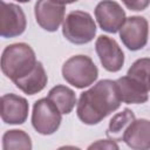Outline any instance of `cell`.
I'll list each match as a JSON object with an SVG mask.
<instances>
[{"label":"cell","instance_id":"1","mask_svg":"<svg viewBox=\"0 0 150 150\" xmlns=\"http://www.w3.org/2000/svg\"><path fill=\"white\" fill-rule=\"evenodd\" d=\"M121 102L115 81L101 80L80 95L76 114L82 123L94 125L117 110Z\"/></svg>","mask_w":150,"mask_h":150},{"label":"cell","instance_id":"2","mask_svg":"<svg viewBox=\"0 0 150 150\" xmlns=\"http://www.w3.org/2000/svg\"><path fill=\"white\" fill-rule=\"evenodd\" d=\"M36 56L32 47L25 42L7 46L1 55V71L11 81L27 75L36 64Z\"/></svg>","mask_w":150,"mask_h":150},{"label":"cell","instance_id":"3","mask_svg":"<svg viewBox=\"0 0 150 150\" xmlns=\"http://www.w3.org/2000/svg\"><path fill=\"white\" fill-rule=\"evenodd\" d=\"M63 79L75 88L82 89L91 86L98 76V69L87 55H74L62 66Z\"/></svg>","mask_w":150,"mask_h":150},{"label":"cell","instance_id":"4","mask_svg":"<svg viewBox=\"0 0 150 150\" xmlns=\"http://www.w3.org/2000/svg\"><path fill=\"white\" fill-rule=\"evenodd\" d=\"M62 34L74 45H84L95 38L96 23L88 12L71 11L63 20Z\"/></svg>","mask_w":150,"mask_h":150},{"label":"cell","instance_id":"5","mask_svg":"<svg viewBox=\"0 0 150 150\" xmlns=\"http://www.w3.org/2000/svg\"><path fill=\"white\" fill-rule=\"evenodd\" d=\"M62 122V112L48 98H40L33 105L32 125L41 135L54 134Z\"/></svg>","mask_w":150,"mask_h":150},{"label":"cell","instance_id":"6","mask_svg":"<svg viewBox=\"0 0 150 150\" xmlns=\"http://www.w3.org/2000/svg\"><path fill=\"white\" fill-rule=\"evenodd\" d=\"M123 45L129 50H139L148 42L149 23L143 16L127 18L118 30Z\"/></svg>","mask_w":150,"mask_h":150},{"label":"cell","instance_id":"7","mask_svg":"<svg viewBox=\"0 0 150 150\" xmlns=\"http://www.w3.org/2000/svg\"><path fill=\"white\" fill-rule=\"evenodd\" d=\"M27 26L26 15L22 8L15 4L1 1L0 11V35L5 39L21 35Z\"/></svg>","mask_w":150,"mask_h":150},{"label":"cell","instance_id":"8","mask_svg":"<svg viewBox=\"0 0 150 150\" xmlns=\"http://www.w3.org/2000/svg\"><path fill=\"white\" fill-rule=\"evenodd\" d=\"M95 18L102 30L117 33L125 21V12L114 0H102L95 7Z\"/></svg>","mask_w":150,"mask_h":150},{"label":"cell","instance_id":"9","mask_svg":"<svg viewBox=\"0 0 150 150\" xmlns=\"http://www.w3.org/2000/svg\"><path fill=\"white\" fill-rule=\"evenodd\" d=\"M95 49L105 70L116 73L122 69L124 64V53L112 38L100 35L96 39Z\"/></svg>","mask_w":150,"mask_h":150},{"label":"cell","instance_id":"10","mask_svg":"<svg viewBox=\"0 0 150 150\" xmlns=\"http://www.w3.org/2000/svg\"><path fill=\"white\" fill-rule=\"evenodd\" d=\"M64 5L52 0H38L34 7L38 25L47 32H56L64 20Z\"/></svg>","mask_w":150,"mask_h":150},{"label":"cell","instance_id":"11","mask_svg":"<svg viewBox=\"0 0 150 150\" xmlns=\"http://www.w3.org/2000/svg\"><path fill=\"white\" fill-rule=\"evenodd\" d=\"M29 105L25 97L5 94L1 97V120L7 124H22L28 117Z\"/></svg>","mask_w":150,"mask_h":150},{"label":"cell","instance_id":"12","mask_svg":"<svg viewBox=\"0 0 150 150\" xmlns=\"http://www.w3.org/2000/svg\"><path fill=\"white\" fill-rule=\"evenodd\" d=\"M115 83L121 101L127 104H142L149 98L145 86L129 75L117 79Z\"/></svg>","mask_w":150,"mask_h":150},{"label":"cell","instance_id":"13","mask_svg":"<svg viewBox=\"0 0 150 150\" xmlns=\"http://www.w3.org/2000/svg\"><path fill=\"white\" fill-rule=\"evenodd\" d=\"M123 141L134 150L150 149V121L145 118H135L127 129Z\"/></svg>","mask_w":150,"mask_h":150},{"label":"cell","instance_id":"14","mask_svg":"<svg viewBox=\"0 0 150 150\" xmlns=\"http://www.w3.org/2000/svg\"><path fill=\"white\" fill-rule=\"evenodd\" d=\"M48 77L45 67L41 62H36L35 67L27 75L14 81V84L27 95H35L40 93L47 84Z\"/></svg>","mask_w":150,"mask_h":150},{"label":"cell","instance_id":"15","mask_svg":"<svg viewBox=\"0 0 150 150\" xmlns=\"http://www.w3.org/2000/svg\"><path fill=\"white\" fill-rule=\"evenodd\" d=\"M135 118H136L135 114L128 108L123 109L120 112H116L109 121V125H108V129L105 132L107 137L115 142L123 141L127 129L135 121Z\"/></svg>","mask_w":150,"mask_h":150},{"label":"cell","instance_id":"16","mask_svg":"<svg viewBox=\"0 0 150 150\" xmlns=\"http://www.w3.org/2000/svg\"><path fill=\"white\" fill-rule=\"evenodd\" d=\"M47 97L64 115L70 114L71 110L77 104V102H76V95H75L74 90L70 89L67 86H63V84H57V86L53 87L49 90Z\"/></svg>","mask_w":150,"mask_h":150},{"label":"cell","instance_id":"17","mask_svg":"<svg viewBox=\"0 0 150 150\" xmlns=\"http://www.w3.org/2000/svg\"><path fill=\"white\" fill-rule=\"evenodd\" d=\"M33 148L30 137L23 130L12 129L2 136V149L4 150H30Z\"/></svg>","mask_w":150,"mask_h":150},{"label":"cell","instance_id":"18","mask_svg":"<svg viewBox=\"0 0 150 150\" xmlns=\"http://www.w3.org/2000/svg\"><path fill=\"white\" fill-rule=\"evenodd\" d=\"M127 75L136 79L142 84H144L148 90H150V59L143 57L136 60L128 69Z\"/></svg>","mask_w":150,"mask_h":150},{"label":"cell","instance_id":"19","mask_svg":"<svg viewBox=\"0 0 150 150\" xmlns=\"http://www.w3.org/2000/svg\"><path fill=\"white\" fill-rule=\"evenodd\" d=\"M122 2L128 9L135 12L144 11L150 5V0H122Z\"/></svg>","mask_w":150,"mask_h":150},{"label":"cell","instance_id":"20","mask_svg":"<svg viewBox=\"0 0 150 150\" xmlns=\"http://www.w3.org/2000/svg\"><path fill=\"white\" fill-rule=\"evenodd\" d=\"M88 149H108V150H111V149H118V145L116 144L115 141L112 139H98L97 142L90 144L88 146Z\"/></svg>","mask_w":150,"mask_h":150},{"label":"cell","instance_id":"21","mask_svg":"<svg viewBox=\"0 0 150 150\" xmlns=\"http://www.w3.org/2000/svg\"><path fill=\"white\" fill-rule=\"evenodd\" d=\"M54 2H57V4H61V5H68V4H73L77 0H52Z\"/></svg>","mask_w":150,"mask_h":150},{"label":"cell","instance_id":"22","mask_svg":"<svg viewBox=\"0 0 150 150\" xmlns=\"http://www.w3.org/2000/svg\"><path fill=\"white\" fill-rule=\"evenodd\" d=\"M15 1H18V2H29L30 0H15Z\"/></svg>","mask_w":150,"mask_h":150}]
</instances>
